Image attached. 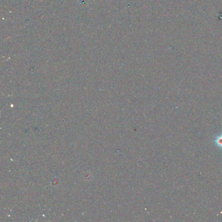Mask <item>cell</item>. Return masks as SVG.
<instances>
[{"label": "cell", "instance_id": "1", "mask_svg": "<svg viewBox=\"0 0 222 222\" xmlns=\"http://www.w3.org/2000/svg\"><path fill=\"white\" fill-rule=\"evenodd\" d=\"M215 142L217 146L222 147V135H219L215 140Z\"/></svg>", "mask_w": 222, "mask_h": 222}]
</instances>
